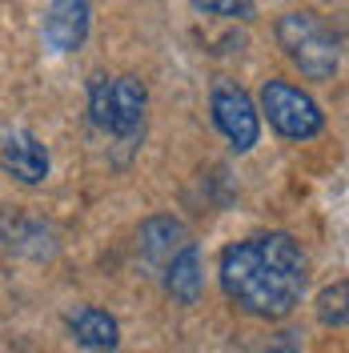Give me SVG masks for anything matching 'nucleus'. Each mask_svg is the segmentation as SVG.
I'll use <instances>...</instances> for the list:
<instances>
[{
  "mask_svg": "<svg viewBox=\"0 0 349 353\" xmlns=\"http://www.w3.org/2000/svg\"><path fill=\"white\" fill-rule=\"evenodd\" d=\"M217 277L241 313L257 321H285L306 297L309 261L289 233H261L229 245L217 261Z\"/></svg>",
  "mask_w": 349,
  "mask_h": 353,
  "instance_id": "f257e3e1",
  "label": "nucleus"
},
{
  "mask_svg": "<svg viewBox=\"0 0 349 353\" xmlns=\"http://www.w3.org/2000/svg\"><path fill=\"white\" fill-rule=\"evenodd\" d=\"M277 44L306 81H333L341 68V41L317 12H285L277 21Z\"/></svg>",
  "mask_w": 349,
  "mask_h": 353,
  "instance_id": "f03ea898",
  "label": "nucleus"
},
{
  "mask_svg": "<svg viewBox=\"0 0 349 353\" xmlns=\"http://www.w3.org/2000/svg\"><path fill=\"white\" fill-rule=\"evenodd\" d=\"M149 92L137 77H97L88 85V117L109 137H137Z\"/></svg>",
  "mask_w": 349,
  "mask_h": 353,
  "instance_id": "7ed1b4c3",
  "label": "nucleus"
},
{
  "mask_svg": "<svg viewBox=\"0 0 349 353\" xmlns=\"http://www.w3.org/2000/svg\"><path fill=\"white\" fill-rule=\"evenodd\" d=\"M261 112L285 141H313L326 129V112L306 88L289 81H265L261 85Z\"/></svg>",
  "mask_w": 349,
  "mask_h": 353,
  "instance_id": "20e7f679",
  "label": "nucleus"
},
{
  "mask_svg": "<svg viewBox=\"0 0 349 353\" xmlns=\"http://www.w3.org/2000/svg\"><path fill=\"white\" fill-rule=\"evenodd\" d=\"M209 109H213V121H217L221 137L229 141L233 153H249L261 141V112L253 105V97L241 85H233L229 77H221L217 85H213Z\"/></svg>",
  "mask_w": 349,
  "mask_h": 353,
  "instance_id": "39448f33",
  "label": "nucleus"
},
{
  "mask_svg": "<svg viewBox=\"0 0 349 353\" xmlns=\"http://www.w3.org/2000/svg\"><path fill=\"white\" fill-rule=\"evenodd\" d=\"M92 24V0H52L44 12V44L52 52H77L88 41Z\"/></svg>",
  "mask_w": 349,
  "mask_h": 353,
  "instance_id": "423d86ee",
  "label": "nucleus"
},
{
  "mask_svg": "<svg viewBox=\"0 0 349 353\" xmlns=\"http://www.w3.org/2000/svg\"><path fill=\"white\" fill-rule=\"evenodd\" d=\"M0 169L8 176H17L21 185H41L48 176V149L32 132L12 129L0 137Z\"/></svg>",
  "mask_w": 349,
  "mask_h": 353,
  "instance_id": "0eeeda50",
  "label": "nucleus"
},
{
  "mask_svg": "<svg viewBox=\"0 0 349 353\" xmlns=\"http://www.w3.org/2000/svg\"><path fill=\"white\" fill-rule=\"evenodd\" d=\"M68 333H72L77 350H85V353H112L117 341H121L117 317L105 313V309H97V305L72 309V313H68Z\"/></svg>",
  "mask_w": 349,
  "mask_h": 353,
  "instance_id": "6e6552de",
  "label": "nucleus"
},
{
  "mask_svg": "<svg viewBox=\"0 0 349 353\" xmlns=\"http://www.w3.org/2000/svg\"><path fill=\"white\" fill-rule=\"evenodd\" d=\"M185 245H189V233H185V225L173 221V217L145 221V229H141V237H137L141 261L149 265V269H157V273H165V265L173 261Z\"/></svg>",
  "mask_w": 349,
  "mask_h": 353,
  "instance_id": "1a4fd4ad",
  "label": "nucleus"
},
{
  "mask_svg": "<svg viewBox=\"0 0 349 353\" xmlns=\"http://www.w3.org/2000/svg\"><path fill=\"white\" fill-rule=\"evenodd\" d=\"M165 289L177 305H197L205 293V265H201V249L193 241L165 265Z\"/></svg>",
  "mask_w": 349,
  "mask_h": 353,
  "instance_id": "9d476101",
  "label": "nucleus"
},
{
  "mask_svg": "<svg viewBox=\"0 0 349 353\" xmlns=\"http://www.w3.org/2000/svg\"><path fill=\"white\" fill-rule=\"evenodd\" d=\"M346 297H349L346 281L329 285L326 293L317 297V317H321V325H326V330H346Z\"/></svg>",
  "mask_w": 349,
  "mask_h": 353,
  "instance_id": "9b49d317",
  "label": "nucleus"
},
{
  "mask_svg": "<svg viewBox=\"0 0 349 353\" xmlns=\"http://www.w3.org/2000/svg\"><path fill=\"white\" fill-rule=\"evenodd\" d=\"M197 12H205V17H221V21H253L257 17V8H253V0H189Z\"/></svg>",
  "mask_w": 349,
  "mask_h": 353,
  "instance_id": "f8f14e48",
  "label": "nucleus"
}]
</instances>
